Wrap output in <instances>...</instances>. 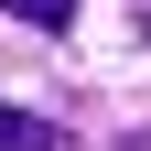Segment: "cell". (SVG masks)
<instances>
[{
    "label": "cell",
    "mask_w": 151,
    "mask_h": 151,
    "mask_svg": "<svg viewBox=\"0 0 151 151\" xmlns=\"http://www.w3.org/2000/svg\"><path fill=\"white\" fill-rule=\"evenodd\" d=\"M0 11H11V22H32V32H54V22L76 11V0H0Z\"/></svg>",
    "instance_id": "6da1fadb"
},
{
    "label": "cell",
    "mask_w": 151,
    "mask_h": 151,
    "mask_svg": "<svg viewBox=\"0 0 151 151\" xmlns=\"http://www.w3.org/2000/svg\"><path fill=\"white\" fill-rule=\"evenodd\" d=\"M140 22H151V11H140Z\"/></svg>",
    "instance_id": "7a4b0ae2"
}]
</instances>
